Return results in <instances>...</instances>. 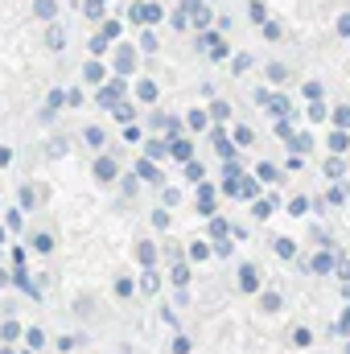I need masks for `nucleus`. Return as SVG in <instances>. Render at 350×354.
Returning <instances> with one entry per match:
<instances>
[{
    "mask_svg": "<svg viewBox=\"0 0 350 354\" xmlns=\"http://www.w3.org/2000/svg\"><path fill=\"white\" fill-rule=\"evenodd\" d=\"M132 21L136 25H157V21H165V8L153 4V0L149 4H132Z\"/></svg>",
    "mask_w": 350,
    "mask_h": 354,
    "instance_id": "obj_1",
    "label": "nucleus"
},
{
    "mask_svg": "<svg viewBox=\"0 0 350 354\" xmlns=\"http://www.w3.org/2000/svg\"><path fill=\"white\" fill-rule=\"evenodd\" d=\"M256 99H260L276 120H284V115H288V99H284V95H264V91H256Z\"/></svg>",
    "mask_w": 350,
    "mask_h": 354,
    "instance_id": "obj_2",
    "label": "nucleus"
},
{
    "mask_svg": "<svg viewBox=\"0 0 350 354\" xmlns=\"http://www.w3.org/2000/svg\"><path fill=\"white\" fill-rule=\"evenodd\" d=\"M120 95H124V79H111V83H103V87H99V103H103V107H116V99H120Z\"/></svg>",
    "mask_w": 350,
    "mask_h": 354,
    "instance_id": "obj_3",
    "label": "nucleus"
},
{
    "mask_svg": "<svg viewBox=\"0 0 350 354\" xmlns=\"http://www.w3.org/2000/svg\"><path fill=\"white\" fill-rule=\"evenodd\" d=\"M239 288H243V292H256V288H260V272H256L252 264L239 268Z\"/></svg>",
    "mask_w": 350,
    "mask_h": 354,
    "instance_id": "obj_4",
    "label": "nucleus"
},
{
    "mask_svg": "<svg viewBox=\"0 0 350 354\" xmlns=\"http://www.w3.org/2000/svg\"><path fill=\"white\" fill-rule=\"evenodd\" d=\"M83 79H87V83H95V87H103V79H107L103 62H87V66H83Z\"/></svg>",
    "mask_w": 350,
    "mask_h": 354,
    "instance_id": "obj_5",
    "label": "nucleus"
},
{
    "mask_svg": "<svg viewBox=\"0 0 350 354\" xmlns=\"http://www.w3.org/2000/svg\"><path fill=\"white\" fill-rule=\"evenodd\" d=\"M169 153H174L177 161H194V149H190V140H181V136L169 140Z\"/></svg>",
    "mask_w": 350,
    "mask_h": 354,
    "instance_id": "obj_6",
    "label": "nucleus"
},
{
    "mask_svg": "<svg viewBox=\"0 0 350 354\" xmlns=\"http://www.w3.org/2000/svg\"><path fill=\"white\" fill-rule=\"evenodd\" d=\"M198 202H202V214H214V189L206 181H198Z\"/></svg>",
    "mask_w": 350,
    "mask_h": 354,
    "instance_id": "obj_7",
    "label": "nucleus"
},
{
    "mask_svg": "<svg viewBox=\"0 0 350 354\" xmlns=\"http://www.w3.org/2000/svg\"><path fill=\"white\" fill-rule=\"evenodd\" d=\"M95 177H99V181H111V177H116V161H111V157H99V161H95Z\"/></svg>",
    "mask_w": 350,
    "mask_h": 354,
    "instance_id": "obj_8",
    "label": "nucleus"
},
{
    "mask_svg": "<svg viewBox=\"0 0 350 354\" xmlns=\"http://www.w3.org/2000/svg\"><path fill=\"white\" fill-rule=\"evenodd\" d=\"M33 12H37L42 21H54V17H58V4H54V0H33Z\"/></svg>",
    "mask_w": 350,
    "mask_h": 354,
    "instance_id": "obj_9",
    "label": "nucleus"
},
{
    "mask_svg": "<svg viewBox=\"0 0 350 354\" xmlns=\"http://www.w3.org/2000/svg\"><path fill=\"white\" fill-rule=\"evenodd\" d=\"M313 272H317V276H326V272H330V268H334V256H330V252H317V256H313Z\"/></svg>",
    "mask_w": 350,
    "mask_h": 354,
    "instance_id": "obj_10",
    "label": "nucleus"
},
{
    "mask_svg": "<svg viewBox=\"0 0 350 354\" xmlns=\"http://www.w3.org/2000/svg\"><path fill=\"white\" fill-rule=\"evenodd\" d=\"M350 140H347V128H338V132H330V153H347Z\"/></svg>",
    "mask_w": 350,
    "mask_h": 354,
    "instance_id": "obj_11",
    "label": "nucleus"
},
{
    "mask_svg": "<svg viewBox=\"0 0 350 354\" xmlns=\"http://www.w3.org/2000/svg\"><path fill=\"white\" fill-rule=\"evenodd\" d=\"M46 41H50V50H62V41H66V29H62V25H50Z\"/></svg>",
    "mask_w": 350,
    "mask_h": 354,
    "instance_id": "obj_12",
    "label": "nucleus"
},
{
    "mask_svg": "<svg viewBox=\"0 0 350 354\" xmlns=\"http://www.w3.org/2000/svg\"><path fill=\"white\" fill-rule=\"evenodd\" d=\"M288 145H293V153H309V149H313V136L301 132V136H288Z\"/></svg>",
    "mask_w": 350,
    "mask_h": 354,
    "instance_id": "obj_13",
    "label": "nucleus"
},
{
    "mask_svg": "<svg viewBox=\"0 0 350 354\" xmlns=\"http://www.w3.org/2000/svg\"><path fill=\"white\" fill-rule=\"evenodd\" d=\"M276 256L280 260H297V243L293 239H276Z\"/></svg>",
    "mask_w": 350,
    "mask_h": 354,
    "instance_id": "obj_14",
    "label": "nucleus"
},
{
    "mask_svg": "<svg viewBox=\"0 0 350 354\" xmlns=\"http://www.w3.org/2000/svg\"><path fill=\"white\" fill-rule=\"evenodd\" d=\"M116 66H120V75H128V71L136 66V54H132V50H120V58H116Z\"/></svg>",
    "mask_w": 350,
    "mask_h": 354,
    "instance_id": "obj_15",
    "label": "nucleus"
},
{
    "mask_svg": "<svg viewBox=\"0 0 350 354\" xmlns=\"http://www.w3.org/2000/svg\"><path fill=\"white\" fill-rule=\"evenodd\" d=\"M136 260H140V264L149 268L153 260H157V248H153V243H140V248H136Z\"/></svg>",
    "mask_w": 350,
    "mask_h": 354,
    "instance_id": "obj_16",
    "label": "nucleus"
},
{
    "mask_svg": "<svg viewBox=\"0 0 350 354\" xmlns=\"http://www.w3.org/2000/svg\"><path fill=\"white\" fill-rule=\"evenodd\" d=\"M136 177H145V181H161V177H157V169H153V157L136 165Z\"/></svg>",
    "mask_w": 350,
    "mask_h": 354,
    "instance_id": "obj_17",
    "label": "nucleus"
},
{
    "mask_svg": "<svg viewBox=\"0 0 350 354\" xmlns=\"http://www.w3.org/2000/svg\"><path fill=\"white\" fill-rule=\"evenodd\" d=\"M214 149H219V157L231 161V140H227V132H214Z\"/></svg>",
    "mask_w": 350,
    "mask_h": 354,
    "instance_id": "obj_18",
    "label": "nucleus"
},
{
    "mask_svg": "<svg viewBox=\"0 0 350 354\" xmlns=\"http://www.w3.org/2000/svg\"><path fill=\"white\" fill-rule=\"evenodd\" d=\"M107 41H111V37H107V33H95V37H91L87 46H91V54H95V58H99V54H103V50H107Z\"/></svg>",
    "mask_w": 350,
    "mask_h": 354,
    "instance_id": "obj_19",
    "label": "nucleus"
},
{
    "mask_svg": "<svg viewBox=\"0 0 350 354\" xmlns=\"http://www.w3.org/2000/svg\"><path fill=\"white\" fill-rule=\"evenodd\" d=\"M185 177H190V181H194V185H198V181H202V177H206V169H202V165H198V161H185Z\"/></svg>",
    "mask_w": 350,
    "mask_h": 354,
    "instance_id": "obj_20",
    "label": "nucleus"
},
{
    "mask_svg": "<svg viewBox=\"0 0 350 354\" xmlns=\"http://www.w3.org/2000/svg\"><path fill=\"white\" fill-rule=\"evenodd\" d=\"M33 248H37V252L46 256V252H54V239H50V235L42 231V235H33Z\"/></svg>",
    "mask_w": 350,
    "mask_h": 354,
    "instance_id": "obj_21",
    "label": "nucleus"
},
{
    "mask_svg": "<svg viewBox=\"0 0 350 354\" xmlns=\"http://www.w3.org/2000/svg\"><path fill=\"white\" fill-rule=\"evenodd\" d=\"M140 288H145V292H157V288H161L157 272H145V276H140Z\"/></svg>",
    "mask_w": 350,
    "mask_h": 354,
    "instance_id": "obj_22",
    "label": "nucleus"
},
{
    "mask_svg": "<svg viewBox=\"0 0 350 354\" xmlns=\"http://www.w3.org/2000/svg\"><path fill=\"white\" fill-rule=\"evenodd\" d=\"M165 153H169V145H165V140H149V157H153V161H157V157H165Z\"/></svg>",
    "mask_w": 350,
    "mask_h": 354,
    "instance_id": "obj_23",
    "label": "nucleus"
},
{
    "mask_svg": "<svg viewBox=\"0 0 350 354\" xmlns=\"http://www.w3.org/2000/svg\"><path fill=\"white\" fill-rule=\"evenodd\" d=\"M210 235H219V239H227V235H231V227H227L223 218H210Z\"/></svg>",
    "mask_w": 350,
    "mask_h": 354,
    "instance_id": "obj_24",
    "label": "nucleus"
},
{
    "mask_svg": "<svg viewBox=\"0 0 350 354\" xmlns=\"http://www.w3.org/2000/svg\"><path fill=\"white\" fill-rule=\"evenodd\" d=\"M206 256H210V248H206L202 239H198V243H190V260H206Z\"/></svg>",
    "mask_w": 350,
    "mask_h": 354,
    "instance_id": "obj_25",
    "label": "nucleus"
},
{
    "mask_svg": "<svg viewBox=\"0 0 350 354\" xmlns=\"http://www.w3.org/2000/svg\"><path fill=\"white\" fill-rule=\"evenodd\" d=\"M25 342H29V346H33V351H37V346H42V342H46V334H42V330H37V326H33V330H25Z\"/></svg>",
    "mask_w": 350,
    "mask_h": 354,
    "instance_id": "obj_26",
    "label": "nucleus"
},
{
    "mask_svg": "<svg viewBox=\"0 0 350 354\" xmlns=\"http://www.w3.org/2000/svg\"><path fill=\"white\" fill-rule=\"evenodd\" d=\"M334 124L338 128H350V107H334Z\"/></svg>",
    "mask_w": 350,
    "mask_h": 354,
    "instance_id": "obj_27",
    "label": "nucleus"
},
{
    "mask_svg": "<svg viewBox=\"0 0 350 354\" xmlns=\"http://www.w3.org/2000/svg\"><path fill=\"white\" fill-rule=\"evenodd\" d=\"M309 120H317V124H322V120H330V111H326V107L313 99V107H309Z\"/></svg>",
    "mask_w": 350,
    "mask_h": 354,
    "instance_id": "obj_28",
    "label": "nucleus"
},
{
    "mask_svg": "<svg viewBox=\"0 0 350 354\" xmlns=\"http://www.w3.org/2000/svg\"><path fill=\"white\" fill-rule=\"evenodd\" d=\"M116 297H132V280H128V276L116 280Z\"/></svg>",
    "mask_w": 350,
    "mask_h": 354,
    "instance_id": "obj_29",
    "label": "nucleus"
},
{
    "mask_svg": "<svg viewBox=\"0 0 350 354\" xmlns=\"http://www.w3.org/2000/svg\"><path fill=\"white\" fill-rule=\"evenodd\" d=\"M264 309L276 313V309H280V292H264Z\"/></svg>",
    "mask_w": 350,
    "mask_h": 354,
    "instance_id": "obj_30",
    "label": "nucleus"
},
{
    "mask_svg": "<svg viewBox=\"0 0 350 354\" xmlns=\"http://www.w3.org/2000/svg\"><path fill=\"white\" fill-rule=\"evenodd\" d=\"M17 334H21V326H17V322H4V326H0V338H4V342H8V338H17Z\"/></svg>",
    "mask_w": 350,
    "mask_h": 354,
    "instance_id": "obj_31",
    "label": "nucleus"
},
{
    "mask_svg": "<svg viewBox=\"0 0 350 354\" xmlns=\"http://www.w3.org/2000/svg\"><path fill=\"white\" fill-rule=\"evenodd\" d=\"M293 342H297V346H309L313 338H309V330H305V326H297V330H293Z\"/></svg>",
    "mask_w": 350,
    "mask_h": 354,
    "instance_id": "obj_32",
    "label": "nucleus"
},
{
    "mask_svg": "<svg viewBox=\"0 0 350 354\" xmlns=\"http://www.w3.org/2000/svg\"><path fill=\"white\" fill-rule=\"evenodd\" d=\"M185 280H190V268L177 264V268H174V284H177V288H185Z\"/></svg>",
    "mask_w": 350,
    "mask_h": 354,
    "instance_id": "obj_33",
    "label": "nucleus"
},
{
    "mask_svg": "<svg viewBox=\"0 0 350 354\" xmlns=\"http://www.w3.org/2000/svg\"><path fill=\"white\" fill-rule=\"evenodd\" d=\"M79 342H83V338H75V334H71V338H66V334H62V338H58V351L66 354V351H75V346H79Z\"/></svg>",
    "mask_w": 350,
    "mask_h": 354,
    "instance_id": "obj_34",
    "label": "nucleus"
},
{
    "mask_svg": "<svg viewBox=\"0 0 350 354\" xmlns=\"http://www.w3.org/2000/svg\"><path fill=\"white\" fill-rule=\"evenodd\" d=\"M256 177H264V181H280V174H276V165H260V169H256Z\"/></svg>",
    "mask_w": 350,
    "mask_h": 354,
    "instance_id": "obj_35",
    "label": "nucleus"
},
{
    "mask_svg": "<svg viewBox=\"0 0 350 354\" xmlns=\"http://www.w3.org/2000/svg\"><path fill=\"white\" fill-rule=\"evenodd\" d=\"M326 177H342V161H338V157L326 161Z\"/></svg>",
    "mask_w": 350,
    "mask_h": 354,
    "instance_id": "obj_36",
    "label": "nucleus"
},
{
    "mask_svg": "<svg viewBox=\"0 0 350 354\" xmlns=\"http://www.w3.org/2000/svg\"><path fill=\"white\" fill-rule=\"evenodd\" d=\"M87 17H91V21H99V17H103V0H87Z\"/></svg>",
    "mask_w": 350,
    "mask_h": 354,
    "instance_id": "obj_37",
    "label": "nucleus"
},
{
    "mask_svg": "<svg viewBox=\"0 0 350 354\" xmlns=\"http://www.w3.org/2000/svg\"><path fill=\"white\" fill-rule=\"evenodd\" d=\"M136 95H140V99H157V83H140Z\"/></svg>",
    "mask_w": 350,
    "mask_h": 354,
    "instance_id": "obj_38",
    "label": "nucleus"
},
{
    "mask_svg": "<svg viewBox=\"0 0 350 354\" xmlns=\"http://www.w3.org/2000/svg\"><path fill=\"white\" fill-rule=\"evenodd\" d=\"M268 79H272V83H284V66H280V62H272V66H268Z\"/></svg>",
    "mask_w": 350,
    "mask_h": 354,
    "instance_id": "obj_39",
    "label": "nucleus"
},
{
    "mask_svg": "<svg viewBox=\"0 0 350 354\" xmlns=\"http://www.w3.org/2000/svg\"><path fill=\"white\" fill-rule=\"evenodd\" d=\"M190 128L202 132V128H206V111H190Z\"/></svg>",
    "mask_w": 350,
    "mask_h": 354,
    "instance_id": "obj_40",
    "label": "nucleus"
},
{
    "mask_svg": "<svg viewBox=\"0 0 350 354\" xmlns=\"http://www.w3.org/2000/svg\"><path fill=\"white\" fill-rule=\"evenodd\" d=\"M124 140L136 145V140H140V128H136V124H124Z\"/></svg>",
    "mask_w": 350,
    "mask_h": 354,
    "instance_id": "obj_41",
    "label": "nucleus"
},
{
    "mask_svg": "<svg viewBox=\"0 0 350 354\" xmlns=\"http://www.w3.org/2000/svg\"><path fill=\"white\" fill-rule=\"evenodd\" d=\"M235 145H252V128L239 124V128H235Z\"/></svg>",
    "mask_w": 350,
    "mask_h": 354,
    "instance_id": "obj_42",
    "label": "nucleus"
},
{
    "mask_svg": "<svg viewBox=\"0 0 350 354\" xmlns=\"http://www.w3.org/2000/svg\"><path fill=\"white\" fill-rule=\"evenodd\" d=\"M252 194H256V181H252V177H243V181H239V198H252Z\"/></svg>",
    "mask_w": 350,
    "mask_h": 354,
    "instance_id": "obj_43",
    "label": "nucleus"
},
{
    "mask_svg": "<svg viewBox=\"0 0 350 354\" xmlns=\"http://www.w3.org/2000/svg\"><path fill=\"white\" fill-rule=\"evenodd\" d=\"M305 210H309V202H305V198H293V202H288V214H305Z\"/></svg>",
    "mask_w": 350,
    "mask_h": 354,
    "instance_id": "obj_44",
    "label": "nucleus"
},
{
    "mask_svg": "<svg viewBox=\"0 0 350 354\" xmlns=\"http://www.w3.org/2000/svg\"><path fill=\"white\" fill-rule=\"evenodd\" d=\"M83 136H87V145H95V149H99V145H103V132H99V128H87V132H83Z\"/></svg>",
    "mask_w": 350,
    "mask_h": 354,
    "instance_id": "obj_45",
    "label": "nucleus"
},
{
    "mask_svg": "<svg viewBox=\"0 0 350 354\" xmlns=\"http://www.w3.org/2000/svg\"><path fill=\"white\" fill-rule=\"evenodd\" d=\"M62 103H66V91H50V107H54V111H58V107H62Z\"/></svg>",
    "mask_w": 350,
    "mask_h": 354,
    "instance_id": "obj_46",
    "label": "nucleus"
},
{
    "mask_svg": "<svg viewBox=\"0 0 350 354\" xmlns=\"http://www.w3.org/2000/svg\"><path fill=\"white\" fill-rule=\"evenodd\" d=\"M33 202H37V194L29 185H21V206H33Z\"/></svg>",
    "mask_w": 350,
    "mask_h": 354,
    "instance_id": "obj_47",
    "label": "nucleus"
},
{
    "mask_svg": "<svg viewBox=\"0 0 350 354\" xmlns=\"http://www.w3.org/2000/svg\"><path fill=\"white\" fill-rule=\"evenodd\" d=\"M268 214H272V202H268V198H264V202H256V218H268Z\"/></svg>",
    "mask_w": 350,
    "mask_h": 354,
    "instance_id": "obj_48",
    "label": "nucleus"
},
{
    "mask_svg": "<svg viewBox=\"0 0 350 354\" xmlns=\"http://www.w3.org/2000/svg\"><path fill=\"white\" fill-rule=\"evenodd\" d=\"M116 120H124V124H128V120H132V107H128V103H120V107H116Z\"/></svg>",
    "mask_w": 350,
    "mask_h": 354,
    "instance_id": "obj_49",
    "label": "nucleus"
},
{
    "mask_svg": "<svg viewBox=\"0 0 350 354\" xmlns=\"http://www.w3.org/2000/svg\"><path fill=\"white\" fill-rule=\"evenodd\" d=\"M210 111H214V120H227V115H231V107H227V103H214Z\"/></svg>",
    "mask_w": 350,
    "mask_h": 354,
    "instance_id": "obj_50",
    "label": "nucleus"
},
{
    "mask_svg": "<svg viewBox=\"0 0 350 354\" xmlns=\"http://www.w3.org/2000/svg\"><path fill=\"white\" fill-rule=\"evenodd\" d=\"M252 21H256V25H264V4H260V0L252 4Z\"/></svg>",
    "mask_w": 350,
    "mask_h": 354,
    "instance_id": "obj_51",
    "label": "nucleus"
},
{
    "mask_svg": "<svg viewBox=\"0 0 350 354\" xmlns=\"http://www.w3.org/2000/svg\"><path fill=\"white\" fill-rule=\"evenodd\" d=\"M338 276H342V284H350V260H342V264H338Z\"/></svg>",
    "mask_w": 350,
    "mask_h": 354,
    "instance_id": "obj_52",
    "label": "nucleus"
},
{
    "mask_svg": "<svg viewBox=\"0 0 350 354\" xmlns=\"http://www.w3.org/2000/svg\"><path fill=\"white\" fill-rule=\"evenodd\" d=\"M338 33H350V12H342V17H338Z\"/></svg>",
    "mask_w": 350,
    "mask_h": 354,
    "instance_id": "obj_53",
    "label": "nucleus"
},
{
    "mask_svg": "<svg viewBox=\"0 0 350 354\" xmlns=\"http://www.w3.org/2000/svg\"><path fill=\"white\" fill-rule=\"evenodd\" d=\"M4 284H8V276H4V272H0V288H4Z\"/></svg>",
    "mask_w": 350,
    "mask_h": 354,
    "instance_id": "obj_54",
    "label": "nucleus"
},
{
    "mask_svg": "<svg viewBox=\"0 0 350 354\" xmlns=\"http://www.w3.org/2000/svg\"><path fill=\"white\" fill-rule=\"evenodd\" d=\"M0 243H4V231H0Z\"/></svg>",
    "mask_w": 350,
    "mask_h": 354,
    "instance_id": "obj_55",
    "label": "nucleus"
},
{
    "mask_svg": "<svg viewBox=\"0 0 350 354\" xmlns=\"http://www.w3.org/2000/svg\"><path fill=\"white\" fill-rule=\"evenodd\" d=\"M0 354H8V351H0Z\"/></svg>",
    "mask_w": 350,
    "mask_h": 354,
    "instance_id": "obj_56",
    "label": "nucleus"
},
{
    "mask_svg": "<svg viewBox=\"0 0 350 354\" xmlns=\"http://www.w3.org/2000/svg\"><path fill=\"white\" fill-rule=\"evenodd\" d=\"M347 354H350V346H347Z\"/></svg>",
    "mask_w": 350,
    "mask_h": 354,
    "instance_id": "obj_57",
    "label": "nucleus"
}]
</instances>
